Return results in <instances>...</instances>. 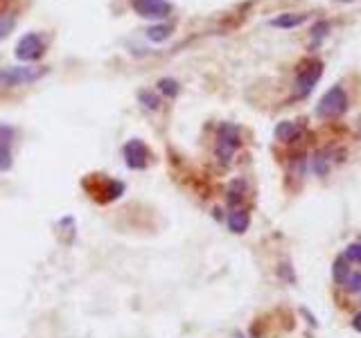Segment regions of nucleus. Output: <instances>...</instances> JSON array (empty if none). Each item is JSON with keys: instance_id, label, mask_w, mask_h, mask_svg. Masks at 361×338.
Segmentation results:
<instances>
[{"instance_id": "b1692460", "label": "nucleus", "mask_w": 361, "mask_h": 338, "mask_svg": "<svg viewBox=\"0 0 361 338\" xmlns=\"http://www.w3.org/2000/svg\"><path fill=\"white\" fill-rule=\"evenodd\" d=\"M235 338H246V336H242V334H237V336H235Z\"/></svg>"}, {"instance_id": "f3484780", "label": "nucleus", "mask_w": 361, "mask_h": 338, "mask_svg": "<svg viewBox=\"0 0 361 338\" xmlns=\"http://www.w3.org/2000/svg\"><path fill=\"white\" fill-rule=\"evenodd\" d=\"M348 276H350V273H348L346 262H343V257H339V260H337V264H334V280L341 282V285H343V282H346V278H348Z\"/></svg>"}, {"instance_id": "20e7f679", "label": "nucleus", "mask_w": 361, "mask_h": 338, "mask_svg": "<svg viewBox=\"0 0 361 338\" xmlns=\"http://www.w3.org/2000/svg\"><path fill=\"white\" fill-rule=\"evenodd\" d=\"M133 12L149 18V21H162L171 14V3L169 0H131Z\"/></svg>"}, {"instance_id": "a211bd4d", "label": "nucleus", "mask_w": 361, "mask_h": 338, "mask_svg": "<svg viewBox=\"0 0 361 338\" xmlns=\"http://www.w3.org/2000/svg\"><path fill=\"white\" fill-rule=\"evenodd\" d=\"M346 260L361 264V242H355V244L348 246V248H346Z\"/></svg>"}, {"instance_id": "4468645a", "label": "nucleus", "mask_w": 361, "mask_h": 338, "mask_svg": "<svg viewBox=\"0 0 361 338\" xmlns=\"http://www.w3.org/2000/svg\"><path fill=\"white\" fill-rule=\"evenodd\" d=\"M138 99L149 108V111H156V108L160 106V99L156 97V93H151V90H140Z\"/></svg>"}, {"instance_id": "39448f33", "label": "nucleus", "mask_w": 361, "mask_h": 338, "mask_svg": "<svg viewBox=\"0 0 361 338\" xmlns=\"http://www.w3.org/2000/svg\"><path fill=\"white\" fill-rule=\"evenodd\" d=\"M240 147V133L233 124H221L219 133H217V156L224 162L233 158V153Z\"/></svg>"}, {"instance_id": "412c9836", "label": "nucleus", "mask_w": 361, "mask_h": 338, "mask_svg": "<svg viewBox=\"0 0 361 338\" xmlns=\"http://www.w3.org/2000/svg\"><path fill=\"white\" fill-rule=\"evenodd\" d=\"M352 327H355L357 332H361V314H357L355 318H352Z\"/></svg>"}, {"instance_id": "7ed1b4c3", "label": "nucleus", "mask_w": 361, "mask_h": 338, "mask_svg": "<svg viewBox=\"0 0 361 338\" xmlns=\"http://www.w3.org/2000/svg\"><path fill=\"white\" fill-rule=\"evenodd\" d=\"M43 54H45V41L36 32L25 34L23 39L16 43V59L23 63L39 61Z\"/></svg>"}, {"instance_id": "2eb2a0df", "label": "nucleus", "mask_w": 361, "mask_h": 338, "mask_svg": "<svg viewBox=\"0 0 361 338\" xmlns=\"http://www.w3.org/2000/svg\"><path fill=\"white\" fill-rule=\"evenodd\" d=\"M328 32H330V23H325V21H319L314 27H312V41L319 45L325 36H328Z\"/></svg>"}, {"instance_id": "4be33fe9", "label": "nucleus", "mask_w": 361, "mask_h": 338, "mask_svg": "<svg viewBox=\"0 0 361 338\" xmlns=\"http://www.w3.org/2000/svg\"><path fill=\"white\" fill-rule=\"evenodd\" d=\"M5 88V81H3V75H0V90Z\"/></svg>"}, {"instance_id": "6e6552de", "label": "nucleus", "mask_w": 361, "mask_h": 338, "mask_svg": "<svg viewBox=\"0 0 361 338\" xmlns=\"http://www.w3.org/2000/svg\"><path fill=\"white\" fill-rule=\"evenodd\" d=\"M310 14H280L276 18H271V25L274 27H283V30H294V27L303 25Z\"/></svg>"}, {"instance_id": "f03ea898", "label": "nucleus", "mask_w": 361, "mask_h": 338, "mask_svg": "<svg viewBox=\"0 0 361 338\" xmlns=\"http://www.w3.org/2000/svg\"><path fill=\"white\" fill-rule=\"evenodd\" d=\"M5 88L9 86H23V84H34L45 75V68L39 66H14V68H0Z\"/></svg>"}, {"instance_id": "dca6fc26", "label": "nucleus", "mask_w": 361, "mask_h": 338, "mask_svg": "<svg viewBox=\"0 0 361 338\" xmlns=\"http://www.w3.org/2000/svg\"><path fill=\"white\" fill-rule=\"evenodd\" d=\"M343 285H346V289L350 291V294H361V271L350 273Z\"/></svg>"}, {"instance_id": "f257e3e1", "label": "nucleus", "mask_w": 361, "mask_h": 338, "mask_svg": "<svg viewBox=\"0 0 361 338\" xmlns=\"http://www.w3.org/2000/svg\"><path fill=\"white\" fill-rule=\"evenodd\" d=\"M346 111H348V93L343 90V86H332L321 97L319 106H316V115L321 120H334V117H341Z\"/></svg>"}, {"instance_id": "0eeeda50", "label": "nucleus", "mask_w": 361, "mask_h": 338, "mask_svg": "<svg viewBox=\"0 0 361 338\" xmlns=\"http://www.w3.org/2000/svg\"><path fill=\"white\" fill-rule=\"evenodd\" d=\"M124 160L131 169H144L149 162V149L142 140H129L124 144Z\"/></svg>"}, {"instance_id": "423d86ee", "label": "nucleus", "mask_w": 361, "mask_h": 338, "mask_svg": "<svg viewBox=\"0 0 361 338\" xmlns=\"http://www.w3.org/2000/svg\"><path fill=\"white\" fill-rule=\"evenodd\" d=\"M323 75V61H310L307 66L298 72V77H296V93L298 97H305V95H310L314 86L319 84V79Z\"/></svg>"}, {"instance_id": "1a4fd4ad", "label": "nucleus", "mask_w": 361, "mask_h": 338, "mask_svg": "<svg viewBox=\"0 0 361 338\" xmlns=\"http://www.w3.org/2000/svg\"><path fill=\"white\" fill-rule=\"evenodd\" d=\"M249 223H251V217L246 210H233V212L228 214V228L233 233H246L249 230Z\"/></svg>"}, {"instance_id": "5701e85b", "label": "nucleus", "mask_w": 361, "mask_h": 338, "mask_svg": "<svg viewBox=\"0 0 361 338\" xmlns=\"http://www.w3.org/2000/svg\"><path fill=\"white\" fill-rule=\"evenodd\" d=\"M337 3H350V0H337Z\"/></svg>"}, {"instance_id": "9b49d317", "label": "nucleus", "mask_w": 361, "mask_h": 338, "mask_svg": "<svg viewBox=\"0 0 361 338\" xmlns=\"http://www.w3.org/2000/svg\"><path fill=\"white\" fill-rule=\"evenodd\" d=\"M171 32H174V27H171L169 23H158V25H151L147 30V39L151 43H162V41L169 39Z\"/></svg>"}, {"instance_id": "6ab92c4d", "label": "nucleus", "mask_w": 361, "mask_h": 338, "mask_svg": "<svg viewBox=\"0 0 361 338\" xmlns=\"http://www.w3.org/2000/svg\"><path fill=\"white\" fill-rule=\"evenodd\" d=\"M12 167V149L0 147V171H7Z\"/></svg>"}, {"instance_id": "9d476101", "label": "nucleus", "mask_w": 361, "mask_h": 338, "mask_svg": "<svg viewBox=\"0 0 361 338\" xmlns=\"http://www.w3.org/2000/svg\"><path fill=\"white\" fill-rule=\"evenodd\" d=\"M301 133H303L301 126H298L296 122H289V120L280 122V124L276 126V138L283 140V142H294Z\"/></svg>"}, {"instance_id": "f8f14e48", "label": "nucleus", "mask_w": 361, "mask_h": 338, "mask_svg": "<svg viewBox=\"0 0 361 338\" xmlns=\"http://www.w3.org/2000/svg\"><path fill=\"white\" fill-rule=\"evenodd\" d=\"M16 23V18L12 12H0V41L5 39V36L12 32V27Z\"/></svg>"}, {"instance_id": "ddd939ff", "label": "nucleus", "mask_w": 361, "mask_h": 338, "mask_svg": "<svg viewBox=\"0 0 361 338\" xmlns=\"http://www.w3.org/2000/svg\"><path fill=\"white\" fill-rule=\"evenodd\" d=\"M158 90H160L162 95H167V97H174V95H178L180 86H178V81H174V79L165 77V79H160V81H158Z\"/></svg>"}, {"instance_id": "aec40b11", "label": "nucleus", "mask_w": 361, "mask_h": 338, "mask_svg": "<svg viewBox=\"0 0 361 338\" xmlns=\"http://www.w3.org/2000/svg\"><path fill=\"white\" fill-rule=\"evenodd\" d=\"M14 138V129L12 126H0V147H9Z\"/></svg>"}]
</instances>
